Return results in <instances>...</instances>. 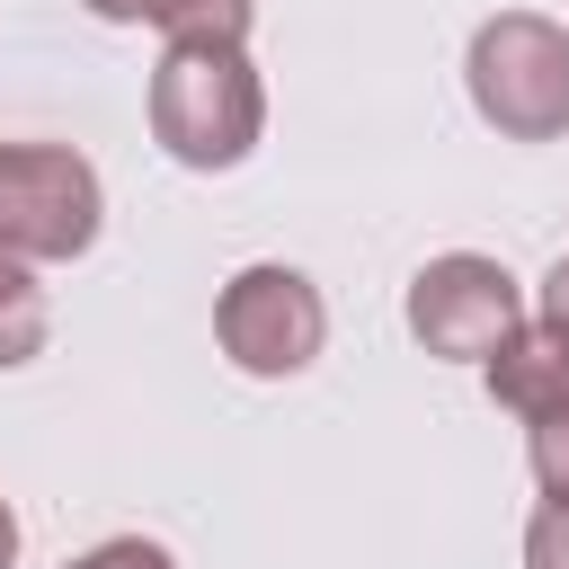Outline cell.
Returning <instances> with one entry per match:
<instances>
[{
    "label": "cell",
    "mask_w": 569,
    "mask_h": 569,
    "mask_svg": "<svg viewBox=\"0 0 569 569\" xmlns=\"http://www.w3.org/2000/svg\"><path fill=\"white\" fill-rule=\"evenodd\" d=\"M267 133V89L249 44H169L151 71V142L178 169H240Z\"/></svg>",
    "instance_id": "cell-1"
},
{
    "label": "cell",
    "mask_w": 569,
    "mask_h": 569,
    "mask_svg": "<svg viewBox=\"0 0 569 569\" xmlns=\"http://www.w3.org/2000/svg\"><path fill=\"white\" fill-rule=\"evenodd\" d=\"M462 89L489 133L507 142H560L569 133V27L542 9H498L471 27Z\"/></svg>",
    "instance_id": "cell-2"
},
{
    "label": "cell",
    "mask_w": 569,
    "mask_h": 569,
    "mask_svg": "<svg viewBox=\"0 0 569 569\" xmlns=\"http://www.w3.org/2000/svg\"><path fill=\"white\" fill-rule=\"evenodd\" d=\"M107 187L71 142H0V258L62 267L98 240Z\"/></svg>",
    "instance_id": "cell-3"
},
{
    "label": "cell",
    "mask_w": 569,
    "mask_h": 569,
    "mask_svg": "<svg viewBox=\"0 0 569 569\" xmlns=\"http://www.w3.org/2000/svg\"><path fill=\"white\" fill-rule=\"evenodd\" d=\"M409 338L427 347V356H445V365H489L533 311H525V293H516V276L498 267V258H480V249H445V258H427L418 276H409Z\"/></svg>",
    "instance_id": "cell-4"
},
{
    "label": "cell",
    "mask_w": 569,
    "mask_h": 569,
    "mask_svg": "<svg viewBox=\"0 0 569 569\" xmlns=\"http://www.w3.org/2000/svg\"><path fill=\"white\" fill-rule=\"evenodd\" d=\"M213 338H222V356H231L240 373L284 382V373H302V365L329 347V302H320V284H311L302 267L258 258V267H240V276L213 293Z\"/></svg>",
    "instance_id": "cell-5"
},
{
    "label": "cell",
    "mask_w": 569,
    "mask_h": 569,
    "mask_svg": "<svg viewBox=\"0 0 569 569\" xmlns=\"http://www.w3.org/2000/svg\"><path fill=\"white\" fill-rule=\"evenodd\" d=\"M480 382H489V400H498L507 418L542 427V418L569 409V338H560L551 320H525V329L480 365Z\"/></svg>",
    "instance_id": "cell-6"
},
{
    "label": "cell",
    "mask_w": 569,
    "mask_h": 569,
    "mask_svg": "<svg viewBox=\"0 0 569 569\" xmlns=\"http://www.w3.org/2000/svg\"><path fill=\"white\" fill-rule=\"evenodd\" d=\"M44 338H53V311H44L36 267L0 258V373H9V365H36V356H44Z\"/></svg>",
    "instance_id": "cell-7"
},
{
    "label": "cell",
    "mask_w": 569,
    "mask_h": 569,
    "mask_svg": "<svg viewBox=\"0 0 569 569\" xmlns=\"http://www.w3.org/2000/svg\"><path fill=\"white\" fill-rule=\"evenodd\" d=\"M258 0H151L142 27H160L169 44H249Z\"/></svg>",
    "instance_id": "cell-8"
},
{
    "label": "cell",
    "mask_w": 569,
    "mask_h": 569,
    "mask_svg": "<svg viewBox=\"0 0 569 569\" xmlns=\"http://www.w3.org/2000/svg\"><path fill=\"white\" fill-rule=\"evenodd\" d=\"M533 489H542V507H569V409L533 427Z\"/></svg>",
    "instance_id": "cell-9"
},
{
    "label": "cell",
    "mask_w": 569,
    "mask_h": 569,
    "mask_svg": "<svg viewBox=\"0 0 569 569\" xmlns=\"http://www.w3.org/2000/svg\"><path fill=\"white\" fill-rule=\"evenodd\" d=\"M62 569H178V560H169V542H151V533H116V542H98V551H80V560H62Z\"/></svg>",
    "instance_id": "cell-10"
},
{
    "label": "cell",
    "mask_w": 569,
    "mask_h": 569,
    "mask_svg": "<svg viewBox=\"0 0 569 569\" xmlns=\"http://www.w3.org/2000/svg\"><path fill=\"white\" fill-rule=\"evenodd\" d=\"M525 569H569V507H533V525H525Z\"/></svg>",
    "instance_id": "cell-11"
},
{
    "label": "cell",
    "mask_w": 569,
    "mask_h": 569,
    "mask_svg": "<svg viewBox=\"0 0 569 569\" xmlns=\"http://www.w3.org/2000/svg\"><path fill=\"white\" fill-rule=\"evenodd\" d=\"M533 320H551V329L569 338V258H560V267L542 276V311H533Z\"/></svg>",
    "instance_id": "cell-12"
},
{
    "label": "cell",
    "mask_w": 569,
    "mask_h": 569,
    "mask_svg": "<svg viewBox=\"0 0 569 569\" xmlns=\"http://www.w3.org/2000/svg\"><path fill=\"white\" fill-rule=\"evenodd\" d=\"M80 9H98L107 27H142V18H151V0H80Z\"/></svg>",
    "instance_id": "cell-13"
},
{
    "label": "cell",
    "mask_w": 569,
    "mask_h": 569,
    "mask_svg": "<svg viewBox=\"0 0 569 569\" xmlns=\"http://www.w3.org/2000/svg\"><path fill=\"white\" fill-rule=\"evenodd\" d=\"M9 560H18V507L0 498V569H9Z\"/></svg>",
    "instance_id": "cell-14"
}]
</instances>
